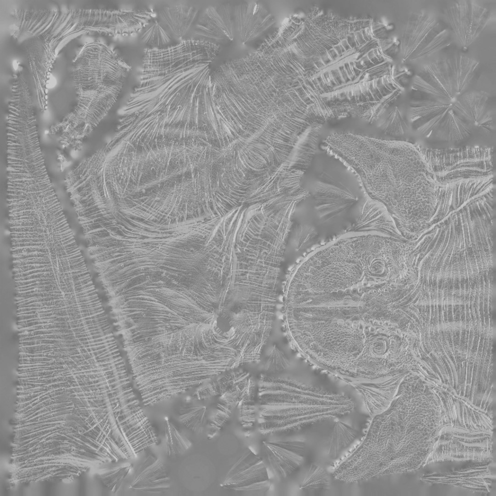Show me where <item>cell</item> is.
Listing matches in <instances>:
<instances>
[{
    "mask_svg": "<svg viewBox=\"0 0 496 496\" xmlns=\"http://www.w3.org/2000/svg\"><path fill=\"white\" fill-rule=\"evenodd\" d=\"M372 418L362 441L333 471L336 480L356 482L423 468L444 422L441 403L428 388L402 389Z\"/></svg>",
    "mask_w": 496,
    "mask_h": 496,
    "instance_id": "6da1fadb",
    "label": "cell"
},
{
    "mask_svg": "<svg viewBox=\"0 0 496 496\" xmlns=\"http://www.w3.org/2000/svg\"><path fill=\"white\" fill-rule=\"evenodd\" d=\"M358 177L367 195L383 203L393 217L434 209L437 185L418 145L351 133H334L324 142Z\"/></svg>",
    "mask_w": 496,
    "mask_h": 496,
    "instance_id": "7a4b0ae2",
    "label": "cell"
},
{
    "mask_svg": "<svg viewBox=\"0 0 496 496\" xmlns=\"http://www.w3.org/2000/svg\"><path fill=\"white\" fill-rule=\"evenodd\" d=\"M219 46L192 39L163 48H147L128 110H187L211 99V63Z\"/></svg>",
    "mask_w": 496,
    "mask_h": 496,
    "instance_id": "3957f363",
    "label": "cell"
},
{
    "mask_svg": "<svg viewBox=\"0 0 496 496\" xmlns=\"http://www.w3.org/2000/svg\"><path fill=\"white\" fill-rule=\"evenodd\" d=\"M259 430L265 436H284L351 413L348 396L296 381L263 376L258 395Z\"/></svg>",
    "mask_w": 496,
    "mask_h": 496,
    "instance_id": "277c9868",
    "label": "cell"
},
{
    "mask_svg": "<svg viewBox=\"0 0 496 496\" xmlns=\"http://www.w3.org/2000/svg\"><path fill=\"white\" fill-rule=\"evenodd\" d=\"M290 234L289 226L274 216L245 217L235 240V287L253 292L277 289Z\"/></svg>",
    "mask_w": 496,
    "mask_h": 496,
    "instance_id": "5b68a950",
    "label": "cell"
},
{
    "mask_svg": "<svg viewBox=\"0 0 496 496\" xmlns=\"http://www.w3.org/2000/svg\"><path fill=\"white\" fill-rule=\"evenodd\" d=\"M480 65L479 61L462 55L429 63L415 76L409 99L433 103H455L467 91Z\"/></svg>",
    "mask_w": 496,
    "mask_h": 496,
    "instance_id": "8992f818",
    "label": "cell"
},
{
    "mask_svg": "<svg viewBox=\"0 0 496 496\" xmlns=\"http://www.w3.org/2000/svg\"><path fill=\"white\" fill-rule=\"evenodd\" d=\"M434 183L442 186L493 174L492 148L463 146L435 149L418 145Z\"/></svg>",
    "mask_w": 496,
    "mask_h": 496,
    "instance_id": "52a82bcc",
    "label": "cell"
},
{
    "mask_svg": "<svg viewBox=\"0 0 496 496\" xmlns=\"http://www.w3.org/2000/svg\"><path fill=\"white\" fill-rule=\"evenodd\" d=\"M328 167L318 175L313 193L317 223L328 230L350 227L357 218L353 209L359 201L356 192L338 169Z\"/></svg>",
    "mask_w": 496,
    "mask_h": 496,
    "instance_id": "ba28073f",
    "label": "cell"
},
{
    "mask_svg": "<svg viewBox=\"0 0 496 496\" xmlns=\"http://www.w3.org/2000/svg\"><path fill=\"white\" fill-rule=\"evenodd\" d=\"M400 41L403 62L432 56L451 47V32L446 23L425 13L408 15Z\"/></svg>",
    "mask_w": 496,
    "mask_h": 496,
    "instance_id": "9c48e42d",
    "label": "cell"
},
{
    "mask_svg": "<svg viewBox=\"0 0 496 496\" xmlns=\"http://www.w3.org/2000/svg\"><path fill=\"white\" fill-rule=\"evenodd\" d=\"M494 432L443 427L427 465L441 462L493 460Z\"/></svg>",
    "mask_w": 496,
    "mask_h": 496,
    "instance_id": "30bf717a",
    "label": "cell"
},
{
    "mask_svg": "<svg viewBox=\"0 0 496 496\" xmlns=\"http://www.w3.org/2000/svg\"><path fill=\"white\" fill-rule=\"evenodd\" d=\"M492 460L454 461L455 465L428 471L420 476V480L488 494L496 480L491 467Z\"/></svg>",
    "mask_w": 496,
    "mask_h": 496,
    "instance_id": "8fae6325",
    "label": "cell"
},
{
    "mask_svg": "<svg viewBox=\"0 0 496 496\" xmlns=\"http://www.w3.org/2000/svg\"><path fill=\"white\" fill-rule=\"evenodd\" d=\"M222 488L248 496H264L271 481L263 459L247 448L220 483Z\"/></svg>",
    "mask_w": 496,
    "mask_h": 496,
    "instance_id": "7c38bea8",
    "label": "cell"
},
{
    "mask_svg": "<svg viewBox=\"0 0 496 496\" xmlns=\"http://www.w3.org/2000/svg\"><path fill=\"white\" fill-rule=\"evenodd\" d=\"M490 10L474 1L455 0L444 11L446 24L463 47L470 46L490 18Z\"/></svg>",
    "mask_w": 496,
    "mask_h": 496,
    "instance_id": "4fadbf2b",
    "label": "cell"
},
{
    "mask_svg": "<svg viewBox=\"0 0 496 496\" xmlns=\"http://www.w3.org/2000/svg\"><path fill=\"white\" fill-rule=\"evenodd\" d=\"M194 39L219 46H227L236 32L234 5L222 3L207 7L198 17Z\"/></svg>",
    "mask_w": 496,
    "mask_h": 496,
    "instance_id": "5bb4252c",
    "label": "cell"
},
{
    "mask_svg": "<svg viewBox=\"0 0 496 496\" xmlns=\"http://www.w3.org/2000/svg\"><path fill=\"white\" fill-rule=\"evenodd\" d=\"M261 450L274 475L282 480L301 466L304 460L306 445L301 440L272 438L264 440Z\"/></svg>",
    "mask_w": 496,
    "mask_h": 496,
    "instance_id": "9a60e30c",
    "label": "cell"
},
{
    "mask_svg": "<svg viewBox=\"0 0 496 496\" xmlns=\"http://www.w3.org/2000/svg\"><path fill=\"white\" fill-rule=\"evenodd\" d=\"M236 32L243 44L264 35L276 24L270 11L259 1L244 2L234 5Z\"/></svg>",
    "mask_w": 496,
    "mask_h": 496,
    "instance_id": "2e32d148",
    "label": "cell"
},
{
    "mask_svg": "<svg viewBox=\"0 0 496 496\" xmlns=\"http://www.w3.org/2000/svg\"><path fill=\"white\" fill-rule=\"evenodd\" d=\"M394 221L383 203L368 196L357 220L346 232L375 233L401 241L402 236Z\"/></svg>",
    "mask_w": 496,
    "mask_h": 496,
    "instance_id": "e0dca14e",
    "label": "cell"
},
{
    "mask_svg": "<svg viewBox=\"0 0 496 496\" xmlns=\"http://www.w3.org/2000/svg\"><path fill=\"white\" fill-rule=\"evenodd\" d=\"M170 479L161 461L153 454L148 455L136 470L129 488L147 496H160L170 488Z\"/></svg>",
    "mask_w": 496,
    "mask_h": 496,
    "instance_id": "ac0fdd59",
    "label": "cell"
},
{
    "mask_svg": "<svg viewBox=\"0 0 496 496\" xmlns=\"http://www.w3.org/2000/svg\"><path fill=\"white\" fill-rule=\"evenodd\" d=\"M199 9L187 4L163 6L157 12V19L174 41L181 42L196 22Z\"/></svg>",
    "mask_w": 496,
    "mask_h": 496,
    "instance_id": "d6986e66",
    "label": "cell"
},
{
    "mask_svg": "<svg viewBox=\"0 0 496 496\" xmlns=\"http://www.w3.org/2000/svg\"><path fill=\"white\" fill-rule=\"evenodd\" d=\"M358 434V431L349 425L340 420L336 421L327 440V450L329 458H338Z\"/></svg>",
    "mask_w": 496,
    "mask_h": 496,
    "instance_id": "ffe728a7",
    "label": "cell"
},
{
    "mask_svg": "<svg viewBox=\"0 0 496 496\" xmlns=\"http://www.w3.org/2000/svg\"><path fill=\"white\" fill-rule=\"evenodd\" d=\"M375 122L385 135L393 137L404 136L410 126L409 119L397 106L393 107L386 114H382Z\"/></svg>",
    "mask_w": 496,
    "mask_h": 496,
    "instance_id": "44dd1931",
    "label": "cell"
},
{
    "mask_svg": "<svg viewBox=\"0 0 496 496\" xmlns=\"http://www.w3.org/2000/svg\"><path fill=\"white\" fill-rule=\"evenodd\" d=\"M330 479L326 471L319 465L311 464L301 480L299 489L309 495H319L326 491Z\"/></svg>",
    "mask_w": 496,
    "mask_h": 496,
    "instance_id": "7402d4cb",
    "label": "cell"
},
{
    "mask_svg": "<svg viewBox=\"0 0 496 496\" xmlns=\"http://www.w3.org/2000/svg\"><path fill=\"white\" fill-rule=\"evenodd\" d=\"M207 408L205 406L191 403L181 405L178 414L180 421L188 430L195 433H201L206 422Z\"/></svg>",
    "mask_w": 496,
    "mask_h": 496,
    "instance_id": "603a6c76",
    "label": "cell"
},
{
    "mask_svg": "<svg viewBox=\"0 0 496 496\" xmlns=\"http://www.w3.org/2000/svg\"><path fill=\"white\" fill-rule=\"evenodd\" d=\"M164 437L166 453L168 456L184 453L192 446L191 441L182 435L176 426L167 418L164 421Z\"/></svg>",
    "mask_w": 496,
    "mask_h": 496,
    "instance_id": "cb8c5ba5",
    "label": "cell"
},
{
    "mask_svg": "<svg viewBox=\"0 0 496 496\" xmlns=\"http://www.w3.org/2000/svg\"><path fill=\"white\" fill-rule=\"evenodd\" d=\"M140 39L151 48H163L170 46L173 40L156 19L151 21L141 31Z\"/></svg>",
    "mask_w": 496,
    "mask_h": 496,
    "instance_id": "d4e9b609",
    "label": "cell"
},
{
    "mask_svg": "<svg viewBox=\"0 0 496 496\" xmlns=\"http://www.w3.org/2000/svg\"><path fill=\"white\" fill-rule=\"evenodd\" d=\"M132 467L131 464H125L109 468L101 473V479L107 487L116 493L130 473Z\"/></svg>",
    "mask_w": 496,
    "mask_h": 496,
    "instance_id": "484cf974",
    "label": "cell"
},
{
    "mask_svg": "<svg viewBox=\"0 0 496 496\" xmlns=\"http://www.w3.org/2000/svg\"><path fill=\"white\" fill-rule=\"evenodd\" d=\"M295 248L303 252L315 244L318 240L319 233L313 226L299 224L294 229Z\"/></svg>",
    "mask_w": 496,
    "mask_h": 496,
    "instance_id": "4316f807",
    "label": "cell"
},
{
    "mask_svg": "<svg viewBox=\"0 0 496 496\" xmlns=\"http://www.w3.org/2000/svg\"><path fill=\"white\" fill-rule=\"evenodd\" d=\"M289 362L284 352L275 344L267 356L264 364V369L268 374L280 373L288 368Z\"/></svg>",
    "mask_w": 496,
    "mask_h": 496,
    "instance_id": "83f0119b",
    "label": "cell"
},
{
    "mask_svg": "<svg viewBox=\"0 0 496 496\" xmlns=\"http://www.w3.org/2000/svg\"><path fill=\"white\" fill-rule=\"evenodd\" d=\"M414 75L413 69L407 65H393L390 70L389 77L403 90L409 84Z\"/></svg>",
    "mask_w": 496,
    "mask_h": 496,
    "instance_id": "f1b7e54d",
    "label": "cell"
},
{
    "mask_svg": "<svg viewBox=\"0 0 496 496\" xmlns=\"http://www.w3.org/2000/svg\"><path fill=\"white\" fill-rule=\"evenodd\" d=\"M379 48L382 54L384 56L390 60H392L400 53V40L388 38L379 40Z\"/></svg>",
    "mask_w": 496,
    "mask_h": 496,
    "instance_id": "f546056e",
    "label": "cell"
},
{
    "mask_svg": "<svg viewBox=\"0 0 496 496\" xmlns=\"http://www.w3.org/2000/svg\"><path fill=\"white\" fill-rule=\"evenodd\" d=\"M391 27L380 22H373L371 25V31L375 38L379 40L388 38Z\"/></svg>",
    "mask_w": 496,
    "mask_h": 496,
    "instance_id": "4dcf8cb0",
    "label": "cell"
}]
</instances>
